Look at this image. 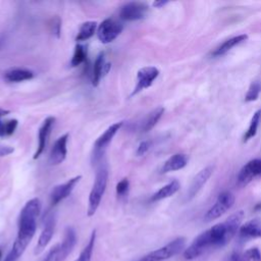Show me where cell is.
<instances>
[{
  "instance_id": "obj_36",
  "label": "cell",
  "mask_w": 261,
  "mask_h": 261,
  "mask_svg": "<svg viewBox=\"0 0 261 261\" xmlns=\"http://www.w3.org/2000/svg\"><path fill=\"white\" fill-rule=\"evenodd\" d=\"M168 3V1H162V0H157V1H154L153 2V6L154 7H156V8H161V7H163L164 5H166Z\"/></svg>"
},
{
  "instance_id": "obj_24",
  "label": "cell",
  "mask_w": 261,
  "mask_h": 261,
  "mask_svg": "<svg viewBox=\"0 0 261 261\" xmlns=\"http://www.w3.org/2000/svg\"><path fill=\"white\" fill-rule=\"evenodd\" d=\"M163 113H164V108L161 107V106H159V107L155 108L153 111H151L143 122L142 130L144 133H147V132L151 130L157 124V122L159 121V119L161 118Z\"/></svg>"
},
{
  "instance_id": "obj_21",
  "label": "cell",
  "mask_w": 261,
  "mask_h": 261,
  "mask_svg": "<svg viewBox=\"0 0 261 261\" xmlns=\"http://www.w3.org/2000/svg\"><path fill=\"white\" fill-rule=\"evenodd\" d=\"M248 39V35L246 34H242V35H238L236 37H232L226 41H224L221 45H219L216 49H214V51L211 53L212 56H221L223 54H225L226 52H228L232 47L245 42Z\"/></svg>"
},
{
  "instance_id": "obj_31",
  "label": "cell",
  "mask_w": 261,
  "mask_h": 261,
  "mask_svg": "<svg viewBox=\"0 0 261 261\" xmlns=\"http://www.w3.org/2000/svg\"><path fill=\"white\" fill-rule=\"evenodd\" d=\"M150 148H151V142L150 141H143L139 144L136 154L138 156H143L150 150Z\"/></svg>"
},
{
  "instance_id": "obj_7",
  "label": "cell",
  "mask_w": 261,
  "mask_h": 261,
  "mask_svg": "<svg viewBox=\"0 0 261 261\" xmlns=\"http://www.w3.org/2000/svg\"><path fill=\"white\" fill-rule=\"evenodd\" d=\"M122 29L123 25L120 22L112 18H106L98 25L97 37L101 43L108 44L120 35Z\"/></svg>"
},
{
  "instance_id": "obj_15",
  "label": "cell",
  "mask_w": 261,
  "mask_h": 261,
  "mask_svg": "<svg viewBox=\"0 0 261 261\" xmlns=\"http://www.w3.org/2000/svg\"><path fill=\"white\" fill-rule=\"evenodd\" d=\"M54 122H55V117L49 116L43 121L41 127L39 128V143H38L37 150L33 156L34 159H38L41 156V154L44 152L47 146V142L51 134L52 127L54 125Z\"/></svg>"
},
{
  "instance_id": "obj_20",
  "label": "cell",
  "mask_w": 261,
  "mask_h": 261,
  "mask_svg": "<svg viewBox=\"0 0 261 261\" xmlns=\"http://www.w3.org/2000/svg\"><path fill=\"white\" fill-rule=\"evenodd\" d=\"M179 188H180V184L178 182V180L173 179L170 182H168L167 185L160 188L155 194H153V196L151 197V201L157 202V201L169 198L172 195H174L179 190Z\"/></svg>"
},
{
  "instance_id": "obj_10",
  "label": "cell",
  "mask_w": 261,
  "mask_h": 261,
  "mask_svg": "<svg viewBox=\"0 0 261 261\" xmlns=\"http://www.w3.org/2000/svg\"><path fill=\"white\" fill-rule=\"evenodd\" d=\"M259 175H261V158L250 160L241 168L237 178L238 185L246 187Z\"/></svg>"
},
{
  "instance_id": "obj_4",
  "label": "cell",
  "mask_w": 261,
  "mask_h": 261,
  "mask_svg": "<svg viewBox=\"0 0 261 261\" xmlns=\"http://www.w3.org/2000/svg\"><path fill=\"white\" fill-rule=\"evenodd\" d=\"M186 246V239L182 237L176 238L165 246L154 250L143 256L139 261H164L180 253Z\"/></svg>"
},
{
  "instance_id": "obj_33",
  "label": "cell",
  "mask_w": 261,
  "mask_h": 261,
  "mask_svg": "<svg viewBox=\"0 0 261 261\" xmlns=\"http://www.w3.org/2000/svg\"><path fill=\"white\" fill-rule=\"evenodd\" d=\"M14 149L10 146H2L0 145V157H4V156H7L11 153H13Z\"/></svg>"
},
{
  "instance_id": "obj_5",
  "label": "cell",
  "mask_w": 261,
  "mask_h": 261,
  "mask_svg": "<svg viewBox=\"0 0 261 261\" xmlns=\"http://www.w3.org/2000/svg\"><path fill=\"white\" fill-rule=\"evenodd\" d=\"M234 196L232 193L225 191L218 195L215 203L208 209L204 215V221L210 222L222 216L227 210H229L234 203Z\"/></svg>"
},
{
  "instance_id": "obj_14",
  "label": "cell",
  "mask_w": 261,
  "mask_h": 261,
  "mask_svg": "<svg viewBox=\"0 0 261 261\" xmlns=\"http://www.w3.org/2000/svg\"><path fill=\"white\" fill-rule=\"evenodd\" d=\"M214 171V166L213 165H209L206 166L205 168H203L202 170H200L197 175L193 178L192 184L188 190L187 193V199L191 200L193 199L203 188V186L207 182V180L209 179V177L212 175Z\"/></svg>"
},
{
  "instance_id": "obj_18",
  "label": "cell",
  "mask_w": 261,
  "mask_h": 261,
  "mask_svg": "<svg viewBox=\"0 0 261 261\" xmlns=\"http://www.w3.org/2000/svg\"><path fill=\"white\" fill-rule=\"evenodd\" d=\"M189 162V157L188 155L184 153H176L170 156L163 164L161 167V172L162 173H167L170 171H175L182 169L184 167L187 166Z\"/></svg>"
},
{
  "instance_id": "obj_34",
  "label": "cell",
  "mask_w": 261,
  "mask_h": 261,
  "mask_svg": "<svg viewBox=\"0 0 261 261\" xmlns=\"http://www.w3.org/2000/svg\"><path fill=\"white\" fill-rule=\"evenodd\" d=\"M61 22H60V19H59V17H56L55 18V21L53 20V32L56 34V36L57 37H59V35H60V24Z\"/></svg>"
},
{
  "instance_id": "obj_27",
  "label": "cell",
  "mask_w": 261,
  "mask_h": 261,
  "mask_svg": "<svg viewBox=\"0 0 261 261\" xmlns=\"http://www.w3.org/2000/svg\"><path fill=\"white\" fill-rule=\"evenodd\" d=\"M95 241H96V230L94 229L90 236L88 244L85 246V248L81 252L80 256L74 261H91L94 247H95Z\"/></svg>"
},
{
  "instance_id": "obj_2",
  "label": "cell",
  "mask_w": 261,
  "mask_h": 261,
  "mask_svg": "<svg viewBox=\"0 0 261 261\" xmlns=\"http://www.w3.org/2000/svg\"><path fill=\"white\" fill-rule=\"evenodd\" d=\"M41 207L40 200L34 198L28 201L20 211L17 236L12 245V249L10 250L18 258L21 257L36 233L37 218L40 215Z\"/></svg>"
},
{
  "instance_id": "obj_26",
  "label": "cell",
  "mask_w": 261,
  "mask_h": 261,
  "mask_svg": "<svg viewBox=\"0 0 261 261\" xmlns=\"http://www.w3.org/2000/svg\"><path fill=\"white\" fill-rule=\"evenodd\" d=\"M68 255L69 253L66 252L65 249L62 247L61 243H59L55 245L52 249H50L44 261H64Z\"/></svg>"
},
{
  "instance_id": "obj_30",
  "label": "cell",
  "mask_w": 261,
  "mask_h": 261,
  "mask_svg": "<svg viewBox=\"0 0 261 261\" xmlns=\"http://www.w3.org/2000/svg\"><path fill=\"white\" fill-rule=\"evenodd\" d=\"M129 190V181L127 178H122L116 185V195L119 198H123L127 195Z\"/></svg>"
},
{
  "instance_id": "obj_3",
  "label": "cell",
  "mask_w": 261,
  "mask_h": 261,
  "mask_svg": "<svg viewBox=\"0 0 261 261\" xmlns=\"http://www.w3.org/2000/svg\"><path fill=\"white\" fill-rule=\"evenodd\" d=\"M107 181H108V169L105 165L101 164L96 173L95 181L89 195V204H88V211H87L88 216H93L96 213L101 203L102 197L105 193Z\"/></svg>"
},
{
  "instance_id": "obj_37",
  "label": "cell",
  "mask_w": 261,
  "mask_h": 261,
  "mask_svg": "<svg viewBox=\"0 0 261 261\" xmlns=\"http://www.w3.org/2000/svg\"><path fill=\"white\" fill-rule=\"evenodd\" d=\"M1 257H2V250H1V248H0V260H1Z\"/></svg>"
},
{
  "instance_id": "obj_11",
  "label": "cell",
  "mask_w": 261,
  "mask_h": 261,
  "mask_svg": "<svg viewBox=\"0 0 261 261\" xmlns=\"http://www.w3.org/2000/svg\"><path fill=\"white\" fill-rule=\"evenodd\" d=\"M81 178H82V175H76L74 177L69 178L65 182L54 187L52 192H51V194H50V202H51V204L53 206L57 205L59 202H61L65 198H67L71 194V192L73 191L75 186L79 184Z\"/></svg>"
},
{
  "instance_id": "obj_29",
  "label": "cell",
  "mask_w": 261,
  "mask_h": 261,
  "mask_svg": "<svg viewBox=\"0 0 261 261\" xmlns=\"http://www.w3.org/2000/svg\"><path fill=\"white\" fill-rule=\"evenodd\" d=\"M260 93H261V84H260V82H258V81L252 82L249 89H248V92L245 96V101L246 102L256 101L258 99Z\"/></svg>"
},
{
  "instance_id": "obj_1",
  "label": "cell",
  "mask_w": 261,
  "mask_h": 261,
  "mask_svg": "<svg viewBox=\"0 0 261 261\" xmlns=\"http://www.w3.org/2000/svg\"><path fill=\"white\" fill-rule=\"evenodd\" d=\"M245 213L240 210L227 217L223 222H219L197 236L188 248L184 251L187 260H194L206 252L221 248L231 241L242 225Z\"/></svg>"
},
{
  "instance_id": "obj_23",
  "label": "cell",
  "mask_w": 261,
  "mask_h": 261,
  "mask_svg": "<svg viewBox=\"0 0 261 261\" xmlns=\"http://www.w3.org/2000/svg\"><path fill=\"white\" fill-rule=\"evenodd\" d=\"M97 28H98V23L95 20H89L82 23V25L80 27L79 33L75 37V41L82 42L90 39L96 33Z\"/></svg>"
},
{
  "instance_id": "obj_25",
  "label": "cell",
  "mask_w": 261,
  "mask_h": 261,
  "mask_svg": "<svg viewBox=\"0 0 261 261\" xmlns=\"http://www.w3.org/2000/svg\"><path fill=\"white\" fill-rule=\"evenodd\" d=\"M260 121H261V109H258L253 114V116L251 118V121H250V124H249V127H248L247 132L245 133V135L243 137V142L244 143L248 142L249 140L253 139L256 136Z\"/></svg>"
},
{
  "instance_id": "obj_16",
  "label": "cell",
  "mask_w": 261,
  "mask_h": 261,
  "mask_svg": "<svg viewBox=\"0 0 261 261\" xmlns=\"http://www.w3.org/2000/svg\"><path fill=\"white\" fill-rule=\"evenodd\" d=\"M239 237L243 241L261 239V220L251 219L239 228Z\"/></svg>"
},
{
  "instance_id": "obj_17",
  "label": "cell",
  "mask_w": 261,
  "mask_h": 261,
  "mask_svg": "<svg viewBox=\"0 0 261 261\" xmlns=\"http://www.w3.org/2000/svg\"><path fill=\"white\" fill-rule=\"evenodd\" d=\"M111 68V64L107 63L105 61V55L104 52H100L95 59L94 65H93V72H92V85L94 87H97L101 80L106 75V73Z\"/></svg>"
},
{
  "instance_id": "obj_32",
  "label": "cell",
  "mask_w": 261,
  "mask_h": 261,
  "mask_svg": "<svg viewBox=\"0 0 261 261\" xmlns=\"http://www.w3.org/2000/svg\"><path fill=\"white\" fill-rule=\"evenodd\" d=\"M10 111L6 110L4 108L0 107V137H5V121H2L1 118L6 116L7 114H9Z\"/></svg>"
},
{
  "instance_id": "obj_6",
  "label": "cell",
  "mask_w": 261,
  "mask_h": 261,
  "mask_svg": "<svg viewBox=\"0 0 261 261\" xmlns=\"http://www.w3.org/2000/svg\"><path fill=\"white\" fill-rule=\"evenodd\" d=\"M123 121H118L113 124H111L107 129L95 141L94 143V152L92 156V161L93 163L97 164L103 157L106 148L112 141L113 137L116 135V133L119 130V128L122 126Z\"/></svg>"
},
{
  "instance_id": "obj_22",
  "label": "cell",
  "mask_w": 261,
  "mask_h": 261,
  "mask_svg": "<svg viewBox=\"0 0 261 261\" xmlns=\"http://www.w3.org/2000/svg\"><path fill=\"white\" fill-rule=\"evenodd\" d=\"M228 261H261V252L257 247L232 254Z\"/></svg>"
},
{
  "instance_id": "obj_12",
  "label": "cell",
  "mask_w": 261,
  "mask_h": 261,
  "mask_svg": "<svg viewBox=\"0 0 261 261\" xmlns=\"http://www.w3.org/2000/svg\"><path fill=\"white\" fill-rule=\"evenodd\" d=\"M55 223H56L55 215L49 214L46 217L43 230L38 239V242H37V245L35 248V252H34L35 255H39L41 252H43L44 249L49 244V242L51 241L53 233H54V229H55Z\"/></svg>"
},
{
  "instance_id": "obj_28",
  "label": "cell",
  "mask_w": 261,
  "mask_h": 261,
  "mask_svg": "<svg viewBox=\"0 0 261 261\" xmlns=\"http://www.w3.org/2000/svg\"><path fill=\"white\" fill-rule=\"evenodd\" d=\"M87 55H88V50L87 47H85L82 44H76L74 47V51H73V55L71 57V61H70V65L72 67H76L79 65H81L82 63H84L87 59Z\"/></svg>"
},
{
  "instance_id": "obj_35",
  "label": "cell",
  "mask_w": 261,
  "mask_h": 261,
  "mask_svg": "<svg viewBox=\"0 0 261 261\" xmlns=\"http://www.w3.org/2000/svg\"><path fill=\"white\" fill-rule=\"evenodd\" d=\"M19 258L14 254V253H12L11 251L6 255V257L4 258V260L3 261H17Z\"/></svg>"
},
{
  "instance_id": "obj_9",
  "label": "cell",
  "mask_w": 261,
  "mask_h": 261,
  "mask_svg": "<svg viewBox=\"0 0 261 261\" xmlns=\"http://www.w3.org/2000/svg\"><path fill=\"white\" fill-rule=\"evenodd\" d=\"M149 6L145 2H128L125 3L119 11V16L123 20L134 21L145 18L147 15Z\"/></svg>"
},
{
  "instance_id": "obj_19",
  "label": "cell",
  "mask_w": 261,
  "mask_h": 261,
  "mask_svg": "<svg viewBox=\"0 0 261 261\" xmlns=\"http://www.w3.org/2000/svg\"><path fill=\"white\" fill-rule=\"evenodd\" d=\"M34 77V72L25 68H11L4 72V80L8 83H20Z\"/></svg>"
},
{
  "instance_id": "obj_13",
  "label": "cell",
  "mask_w": 261,
  "mask_h": 261,
  "mask_svg": "<svg viewBox=\"0 0 261 261\" xmlns=\"http://www.w3.org/2000/svg\"><path fill=\"white\" fill-rule=\"evenodd\" d=\"M67 140L68 134H64L55 141L49 154L50 164L58 165L65 160L67 154Z\"/></svg>"
},
{
  "instance_id": "obj_8",
  "label": "cell",
  "mask_w": 261,
  "mask_h": 261,
  "mask_svg": "<svg viewBox=\"0 0 261 261\" xmlns=\"http://www.w3.org/2000/svg\"><path fill=\"white\" fill-rule=\"evenodd\" d=\"M159 75V70L155 66H145L138 70L137 72V84L130 94V96H135L142 92L143 90L152 86L153 82Z\"/></svg>"
}]
</instances>
